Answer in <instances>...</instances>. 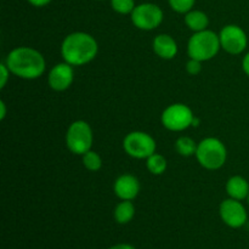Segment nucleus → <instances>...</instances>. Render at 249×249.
Returning a JSON list of instances; mask_svg holds the SVG:
<instances>
[{
	"label": "nucleus",
	"instance_id": "nucleus-12",
	"mask_svg": "<svg viewBox=\"0 0 249 249\" xmlns=\"http://www.w3.org/2000/svg\"><path fill=\"white\" fill-rule=\"evenodd\" d=\"M140 181L138 178L133 174L119 175L113 184L114 195L121 201H134L140 194Z\"/></svg>",
	"mask_w": 249,
	"mask_h": 249
},
{
	"label": "nucleus",
	"instance_id": "nucleus-20",
	"mask_svg": "<svg viewBox=\"0 0 249 249\" xmlns=\"http://www.w3.org/2000/svg\"><path fill=\"white\" fill-rule=\"evenodd\" d=\"M113 11L121 15H131L135 9V0H111Z\"/></svg>",
	"mask_w": 249,
	"mask_h": 249
},
{
	"label": "nucleus",
	"instance_id": "nucleus-6",
	"mask_svg": "<svg viewBox=\"0 0 249 249\" xmlns=\"http://www.w3.org/2000/svg\"><path fill=\"white\" fill-rule=\"evenodd\" d=\"M122 145L124 152L135 160H147L157 150V143L153 136L140 130L126 134Z\"/></svg>",
	"mask_w": 249,
	"mask_h": 249
},
{
	"label": "nucleus",
	"instance_id": "nucleus-24",
	"mask_svg": "<svg viewBox=\"0 0 249 249\" xmlns=\"http://www.w3.org/2000/svg\"><path fill=\"white\" fill-rule=\"evenodd\" d=\"M27 1L36 7H43V6H46L48 4H50L53 0H27Z\"/></svg>",
	"mask_w": 249,
	"mask_h": 249
},
{
	"label": "nucleus",
	"instance_id": "nucleus-15",
	"mask_svg": "<svg viewBox=\"0 0 249 249\" xmlns=\"http://www.w3.org/2000/svg\"><path fill=\"white\" fill-rule=\"evenodd\" d=\"M185 24L189 27L190 31H192L194 33H197V32L208 29L209 18L206 12L201 11V10L192 9L191 11L185 14Z\"/></svg>",
	"mask_w": 249,
	"mask_h": 249
},
{
	"label": "nucleus",
	"instance_id": "nucleus-14",
	"mask_svg": "<svg viewBox=\"0 0 249 249\" xmlns=\"http://www.w3.org/2000/svg\"><path fill=\"white\" fill-rule=\"evenodd\" d=\"M225 191L230 198L243 201L248 198L249 182L241 175H233L226 181Z\"/></svg>",
	"mask_w": 249,
	"mask_h": 249
},
{
	"label": "nucleus",
	"instance_id": "nucleus-28",
	"mask_svg": "<svg viewBox=\"0 0 249 249\" xmlns=\"http://www.w3.org/2000/svg\"><path fill=\"white\" fill-rule=\"evenodd\" d=\"M247 199H248V203H249V195H248V198Z\"/></svg>",
	"mask_w": 249,
	"mask_h": 249
},
{
	"label": "nucleus",
	"instance_id": "nucleus-5",
	"mask_svg": "<svg viewBox=\"0 0 249 249\" xmlns=\"http://www.w3.org/2000/svg\"><path fill=\"white\" fill-rule=\"evenodd\" d=\"M66 146L73 155L83 156L91 150L94 142L92 129L88 122L78 119L74 121L66 131Z\"/></svg>",
	"mask_w": 249,
	"mask_h": 249
},
{
	"label": "nucleus",
	"instance_id": "nucleus-25",
	"mask_svg": "<svg viewBox=\"0 0 249 249\" xmlns=\"http://www.w3.org/2000/svg\"><path fill=\"white\" fill-rule=\"evenodd\" d=\"M242 70L243 72L246 73V74L249 77V53H247L245 55V57H243L242 60Z\"/></svg>",
	"mask_w": 249,
	"mask_h": 249
},
{
	"label": "nucleus",
	"instance_id": "nucleus-19",
	"mask_svg": "<svg viewBox=\"0 0 249 249\" xmlns=\"http://www.w3.org/2000/svg\"><path fill=\"white\" fill-rule=\"evenodd\" d=\"M82 162L85 169L89 172H99L102 167V160L100 155L95 151L90 150L82 156Z\"/></svg>",
	"mask_w": 249,
	"mask_h": 249
},
{
	"label": "nucleus",
	"instance_id": "nucleus-13",
	"mask_svg": "<svg viewBox=\"0 0 249 249\" xmlns=\"http://www.w3.org/2000/svg\"><path fill=\"white\" fill-rule=\"evenodd\" d=\"M153 53L162 60H173L178 55L179 46L175 39L169 34H158L152 41Z\"/></svg>",
	"mask_w": 249,
	"mask_h": 249
},
{
	"label": "nucleus",
	"instance_id": "nucleus-18",
	"mask_svg": "<svg viewBox=\"0 0 249 249\" xmlns=\"http://www.w3.org/2000/svg\"><path fill=\"white\" fill-rule=\"evenodd\" d=\"M146 167L152 175H162L167 170L168 163L164 156L155 152L146 160Z\"/></svg>",
	"mask_w": 249,
	"mask_h": 249
},
{
	"label": "nucleus",
	"instance_id": "nucleus-3",
	"mask_svg": "<svg viewBox=\"0 0 249 249\" xmlns=\"http://www.w3.org/2000/svg\"><path fill=\"white\" fill-rule=\"evenodd\" d=\"M220 49L221 45L219 34L211 29L194 33L187 41L189 57L198 60L201 62H206V61L215 57Z\"/></svg>",
	"mask_w": 249,
	"mask_h": 249
},
{
	"label": "nucleus",
	"instance_id": "nucleus-8",
	"mask_svg": "<svg viewBox=\"0 0 249 249\" xmlns=\"http://www.w3.org/2000/svg\"><path fill=\"white\" fill-rule=\"evenodd\" d=\"M131 22L140 31H153L160 26L164 18L163 10L152 2H142L136 5L130 15Z\"/></svg>",
	"mask_w": 249,
	"mask_h": 249
},
{
	"label": "nucleus",
	"instance_id": "nucleus-11",
	"mask_svg": "<svg viewBox=\"0 0 249 249\" xmlns=\"http://www.w3.org/2000/svg\"><path fill=\"white\" fill-rule=\"evenodd\" d=\"M74 80V71L73 66L67 62L56 63L50 70L48 75V84L55 91H65L70 89Z\"/></svg>",
	"mask_w": 249,
	"mask_h": 249
},
{
	"label": "nucleus",
	"instance_id": "nucleus-26",
	"mask_svg": "<svg viewBox=\"0 0 249 249\" xmlns=\"http://www.w3.org/2000/svg\"><path fill=\"white\" fill-rule=\"evenodd\" d=\"M108 249H136V248L134 247V246L128 245V243H119V245L112 246V247Z\"/></svg>",
	"mask_w": 249,
	"mask_h": 249
},
{
	"label": "nucleus",
	"instance_id": "nucleus-27",
	"mask_svg": "<svg viewBox=\"0 0 249 249\" xmlns=\"http://www.w3.org/2000/svg\"><path fill=\"white\" fill-rule=\"evenodd\" d=\"M6 117V104L5 101H0V119L4 121Z\"/></svg>",
	"mask_w": 249,
	"mask_h": 249
},
{
	"label": "nucleus",
	"instance_id": "nucleus-10",
	"mask_svg": "<svg viewBox=\"0 0 249 249\" xmlns=\"http://www.w3.org/2000/svg\"><path fill=\"white\" fill-rule=\"evenodd\" d=\"M219 214L224 224L232 229H240L247 223V209L243 206L242 201H237L229 197L224 199L219 206Z\"/></svg>",
	"mask_w": 249,
	"mask_h": 249
},
{
	"label": "nucleus",
	"instance_id": "nucleus-23",
	"mask_svg": "<svg viewBox=\"0 0 249 249\" xmlns=\"http://www.w3.org/2000/svg\"><path fill=\"white\" fill-rule=\"evenodd\" d=\"M10 74H11V72H10L9 67L6 66V63L2 62L1 65H0V88H1V89H4V88L6 87Z\"/></svg>",
	"mask_w": 249,
	"mask_h": 249
},
{
	"label": "nucleus",
	"instance_id": "nucleus-22",
	"mask_svg": "<svg viewBox=\"0 0 249 249\" xmlns=\"http://www.w3.org/2000/svg\"><path fill=\"white\" fill-rule=\"evenodd\" d=\"M186 72L190 75H197L202 72V62L195 58H190L186 62Z\"/></svg>",
	"mask_w": 249,
	"mask_h": 249
},
{
	"label": "nucleus",
	"instance_id": "nucleus-2",
	"mask_svg": "<svg viewBox=\"0 0 249 249\" xmlns=\"http://www.w3.org/2000/svg\"><path fill=\"white\" fill-rule=\"evenodd\" d=\"M99 53V43L87 32H73L65 36L61 44L63 61L73 67L88 65Z\"/></svg>",
	"mask_w": 249,
	"mask_h": 249
},
{
	"label": "nucleus",
	"instance_id": "nucleus-4",
	"mask_svg": "<svg viewBox=\"0 0 249 249\" xmlns=\"http://www.w3.org/2000/svg\"><path fill=\"white\" fill-rule=\"evenodd\" d=\"M195 156L202 168L207 170H218L225 165L228 150L223 141L209 136L199 141Z\"/></svg>",
	"mask_w": 249,
	"mask_h": 249
},
{
	"label": "nucleus",
	"instance_id": "nucleus-16",
	"mask_svg": "<svg viewBox=\"0 0 249 249\" xmlns=\"http://www.w3.org/2000/svg\"><path fill=\"white\" fill-rule=\"evenodd\" d=\"M135 206L133 201H121L114 208V220L118 224H128L135 216Z\"/></svg>",
	"mask_w": 249,
	"mask_h": 249
},
{
	"label": "nucleus",
	"instance_id": "nucleus-17",
	"mask_svg": "<svg viewBox=\"0 0 249 249\" xmlns=\"http://www.w3.org/2000/svg\"><path fill=\"white\" fill-rule=\"evenodd\" d=\"M197 145L198 143L190 136H180L175 141V151L179 153L182 157H191V156L196 155Z\"/></svg>",
	"mask_w": 249,
	"mask_h": 249
},
{
	"label": "nucleus",
	"instance_id": "nucleus-1",
	"mask_svg": "<svg viewBox=\"0 0 249 249\" xmlns=\"http://www.w3.org/2000/svg\"><path fill=\"white\" fill-rule=\"evenodd\" d=\"M11 74L26 80L40 78L46 70L43 53L31 46H18L7 53L4 61Z\"/></svg>",
	"mask_w": 249,
	"mask_h": 249
},
{
	"label": "nucleus",
	"instance_id": "nucleus-7",
	"mask_svg": "<svg viewBox=\"0 0 249 249\" xmlns=\"http://www.w3.org/2000/svg\"><path fill=\"white\" fill-rule=\"evenodd\" d=\"M195 114L187 105L177 102L164 108L160 114V122L165 129L175 133H180L190 126H192L195 121Z\"/></svg>",
	"mask_w": 249,
	"mask_h": 249
},
{
	"label": "nucleus",
	"instance_id": "nucleus-9",
	"mask_svg": "<svg viewBox=\"0 0 249 249\" xmlns=\"http://www.w3.org/2000/svg\"><path fill=\"white\" fill-rule=\"evenodd\" d=\"M220 45L230 55H240L247 49L248 36L237 24H226L219 33Z\"/></svg>",
	"mask_w": 249,
	"mask_h": 249
},
{
	"label": "nucleus",
	"instance_id": "nucleus-29",
	"mask_svg": "<svg viewBox=\"0 0 249 249\" xmlns=\"http://www.w3.org/2000/svg\"><path fill=\"white\" fill-rule=\"evenodd\" d=\"M97 1H104V0H97Z\"/></svg>",
	"mask_w": 249,
	"mask_h": 249
},
{
	"label": "nucleus",
	"instance_id": "nucleus-21",
	"mask_svg": "<svg viewBox=\"0 0 249 249\" xmlns=\"http://www.w3.org/2000/svg\"><path fill=\"white\" fill-rule=\"evenodd\" d=\"M173 11L178 14H187L195 6L196 0H168Z\"/></svg>",
	"mask_w": 249,
	"mask_h": 249
}]
</instances>
